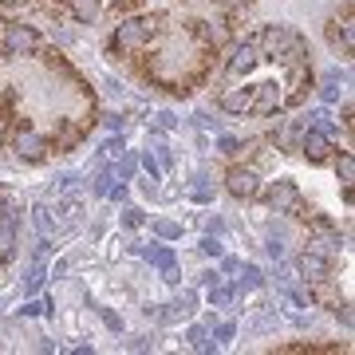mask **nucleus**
Wrapping results in <instances>:
<instances>
[{
  "label": "nucleus",
  "instance_id": "obj_1",
  "mask_svg": "<svg viewBox=\"0 0 355 355\" xmlns=\"http://www.w3.org/2000/svg\"><path fill=\"white\" fill-rule=\"evenodd\" d=\"M265 202L272 214H288V217H308L304 214V198H300V190H296V182H288V178H277L272 186L265 190Z\"/></svg>",
  "mask_w": 355,
  "mask_h": 355
},
{
  "label": "nucleus",
  "instance_id": "obj_2",
  "mask_svg": "<svg viewBox=\"0 0 355 355\" xmlns=\"http://www.w3.org/2000/svg\"><path fill=\"white\" fill-rule=\"evenodd\" d=\"M300 36V32H292L288 24H268V28H261L257 36H249L253 40V48L261 51V55H268V60H280L284 51L292 48V40Z\"/></svg>",
  "mask_w": 355,
  "mask_h": 355
},
{
  "label": "nucleus",
  "instance_id": "obj_3",
  "mask_svg": "<svg viewBox=\"0 0 355 355\" xmlns=\"http://www.w3.org/2000/svg\"><path fill=\"white\" fill-rule=\"evenodd\" d=\"M158 32V20H123V24L114 28V48L119 51H139L146 40Z\"/></svg>",
  "mask_w": 355,
  "mask_h": 355
},
{
  "label": "nucleus",
  "instance_id": "obj_4",
  "mask_svg": "<svg viewBox=\"0 0 355 355\" xmlns=\"http://www.w3.org/2000/svg\"><path fill=\"white\" fill-rule=\"evenodd\" d=\"M40 48V36L32 24H8L4 28V55H32Z\"/></svg>",
  "mask_w": 355,
  "mask_h": 355
},
{
  "label": "nucleus",
  "instance_id": "obj_5",
  "mask_svg": "<svg viewBox=\"0 0 355 355\" xmlns=\"http://www.w3.org/2000/svg\"><path fill=\"white\" fill-rule=\"evenodd\" d=\"M225 190L233 193V198H257V193H261V178H257L253 166H229Z\"/></svg>",
  "mask_w": 355,
  "mask_h": 355
},
{
  "label": "nucleus",
  "instance_id": "obj_6",
  "mask_svg": "<svg viewBox=\"0 0 355 355\" xmlns=\"http://www.w3.org/2000/svg\"><path fill=\"white\" fill-rule=\"evenodd\" d=\"M296 150L304 154L308 162H328V158H331V139H328V130L304 127V130H300V146H296Z\"/></svg>",
  "mask_w": 355,
  "mask_h": 355
},
{
  "label": "nucleus",
  "instance_id": "obj_7",
  "mask_svg": "<svg viewBox=\"0 0 355 355\" xmlns=\"http://www.w3.org/2000/svg\"><path fill=\"white\" fill-rule=\"evenodd\" d=\"M249 111L253 114H277L280 107H284V95H280V87L268 79V83H257V87H249Z\"/></svg>",
  "mask_w": 355,
  "mask_h": 355
},
{
  "label": "nucleus",
  "instance_id": "obj_8",
  "mask_svg": "<svg viewBox=\"0 0 355 355\" xmlns=\"http://www.w3.org/2000/svg\"><path fill=\"white\" fill-rule=\"evenodd\" d=\"M12 146H16V154H20V158H28V162H40V158L48 154V139H44V135H36V130H20Z\"/></svg>",
  "mask_w": 355,
  "mask_h": 355
},
{
  "label": "nucleus",
  "instance_id": "obj_9",
  "mask_svg": "<svg viewBox=\"0 0 355 355\" xmlns=\"http://www.w3.org/2000/svg\"><path fill=\"white\" fill-rule=\"evenodd\" d=\"M257 60H261V55H257L253 40L237 44V48H233V55H229V76H249V71L257 67Z\"/></svg>",
  "mask_w": 355,
  "mask_h": 355
},
{
  "label": "nucleus",
  "instance_id": "obj_10",
  "mask_svg": "<svg viewBox=\"0 0 355 355\" xmlns=\"http://www.w3.org/2000/svg\"><path fill=\"white\" fill-rule=\"evenodd\" d=\"M300 272H304V280L320 284V280H328V277H331V265H328V257H324V253L308 249V253L300 257Z\"/></svg>",
  "mask_w": 355,
  "mask_h": 355
},
{
  "label": "nucleus",
  "instance_id": "obj_11",
  "mask_svg": "<svg viewBox=\"0 0 355 355\" xmlns=\"http://www.w3.org/2000/svg\"><path fill=\"white\" fill-rule=\"evenodd\" d=\"M249 99H253L249 87H225L217 103H221V111L225 114H249Z\"/></svg>",
  "mask_w": 355,
  "mask_h": 355
},
{
  "label": "nucleus",
  "instance_id": "obj_12",
  "mask_svg": "<svg viewBox=\"0 0 355 355\" xmlns=\"http://www.w3.org/2000/svg\"><path fill=\"white\" fill-rule=\"evenodd\" d=\"M300 130H304V123H280L272 142H277L280 150H296V146H300Z\"/></svg>",
  "mask_w": 355,
  "mask_h": 355
},
{
  "label": "nucleus",
  "instance_id": "obj_13",
  "mask_svg": "<svg viewBox=\"0 0 355 355\" xmlns=\"http://www.w3.org/2000/svg\"><path fill=\"white\" fill-rule=\"evenodd\" d=\"M343 83H347V76H340V71H328L324 76V83H320V99L324 103H336L343 95Z\"/></svg>",
  "mask_w": 355,
  "mask_h": 355
},
{
  "label": "nucleus",
  "instance_id": "obj_14",
  "mask_svg": "<svg viewBox=\"0 0 355 355\" xmlns=\"http://www.w3.org/2000/svg\"><path fill=\"white\" fill-rule=\"evenodd\" d=\"M67 4H71V16H76L79 24H91L103 8V0H67Z\"/></svg>",
  "mask_w": 355,
  "mask_h": 355
},
{
  "label": "nucleus",
  "instance_id": "obj_15",
  "mask_svg": "<svg viewBox=\"0 0 355 355\" xmlns=\"http://www.w3.org/2000/svg\"><path fill=\"white\" fill-rule=\"evenodd\" d=\"M16 253V221L12 217H0V257Z\"/></svg>",
  "mask_w": 355,
  "mask_h": 355
},
{
  "label": "nucleus",
  "instance_id": "obj_16",
  "mask_svg": "<svg viewBox=\"0 0 355 355\" xmlns=\"http://www.w3.org/2000/svg\"><path fill=\"white\" fill-rule=\"evenodd\" d=\"M193 304H198V296H193L190 288L182 292L174 300V312H166V320H178V316H193Z\"/></svg>",
  "mask_w": 355,
  "mask_h": 355
},
{
  "label": "nucleus",
  "instance_id": "obj_17",
  "mask_svg": "<svg viewBox=\"0 0 355 355\" xmlns=\"http://www.w3.org/2000/svg\"><path fill=\"white\" fill-rule=\"evenodd\" d=\"M36 229L51 241V233H60V221H51V209L48 205H36Z\"/></svg>",
  "mask_w": 355,
  "mask_h": 355
},
{
  "label": "nucleus",
  "instance_id": "obj_18",
  "mask_svg": "<svg viewBox=\"0 0 355 355\" xmlns=\"http://www.w3.org/2000/svg\"><path fill=\"white\" fill-rule=\"evenodd\" d=\"M146 261L158 265V268H170V265H174V253H170L166 245H150V249H146Z\"/></svg>",
  "mask_w": 355,
  "mask_h": 355
},
{
  "label": "nucleus",
  "instance_id": "obj_19",
  "mask_svg": "<svg viewBox=\"0 0 355 355\" xmlns=\"http://www.w3.org/2000/svg\"><path fill=\"white\" fill-rule=\"evenodd\" d=\"M336 174H340L343 186H352L355 182V158L352 154H340V158H336Z\"/></svg>",
  "mask_w": 355,
  "mask_h": 355
},
{
  "label": "nucleus",
  "instance_id": "obj_20",
  "mask_svg": "<svg viewBox=\"0 0 355 355\" xmlns=\"http://www.w3.org/2000/svg\"><path fill=\"white\" fill-rule=\"evenodd\" d=\"M237 272H241V288H261V284H265V277H261L257 265H241Z\"/></svg>",
  "mask_w": 355,
  "mask_h": 355
},
{
  "label": "nucleus",
  "instance_id": "obj_21",
  "mask_svg": "<svg viewBox=\"0 0 355 355\" xmlns=\"http://www.w3.org/2000/svg\"><path fill=\"white\" fill-rule=\"evenodd\" d=\"M135 170H139V154H119V170L114 174L127 182V178H135Z\"/></svg>",
  "mask_w": 355,
  "mask_h": 355
},
{
  "label": "nucleus",
  "instance_id": "obj_22",
  "mask_svg": "<svg viewBox=\"0 0 355 355\" xmlns=\"http://www.w3.org/2000/svg\"><path fill=\"white\" fill-rule=\"evenodd\" d=\"M190 198H193V202H209V198H214V193H209V178H205V174H198V178H193Z\"/></svg>",
  "mask_w": 355,
  "mask_h": 355
},
{
  "label": "nucleus",
  "instance_id": "obj_23",
  "mask_svg": "<svg viewBox=\"0 0 355 355\" xmlns=\"http://www.w3.org/2000/svg\"><path fill=\"white\" fill-rule=\"evenodd\" d=\"M154 233H158V237H166V241H174V237H182V225H178V221H154Z\"/></svg>",
  "mask_w": 355,
  "mask_h": 355
},
{
  "label": "nucleus",
  "instance_id": "obj_24",
  "mask_svg": "<svg viewBox=\"0 0 355 355\" xmlns=\"http://www.w3.org/2000/svg\"><path fill=\"white\" fill-rule=\"evenodd\" d=\"M198 32H202V40H209V44H225V40H229V32L221 24H202Z\"/></svg>",
  "mask_w": 355,
  "mask_h": 355
},
{
  "label": "nucleus",
  "instance_id": "obj_25",
  "mask_svg": "<svg viewBox=\"0 0 355 355\" xmlns=\"http://www.w3.org/2000/svg\"><path fill=\"white\" fill-rule=\"evenodd\" d=\"M111 190H114V170H103V174L95 178V193H99V198H111Z\"/></svg>",
  "mask_w": 355,
  "mask_h": 355
},
{
  "label": "nucleus",
  "instance_id": "obj_26",
  "mask_svg": "<svg viewBox=\"0 0 355 355\" xmlns=\"http://www.w3.org/2000/svg\"><path fill=\"white\" fill-rule=\"evenodd\" d=\"M233 296H237L233 288H217V284H214V292H209V304H214V308H229V304H233Z\"/></svg>",
  "mask_w": 355,
  "mask_h": 355
},
{
  "label": "nucleus",
  "instance_id": "obj_27",
  "mask_svg": "<svg viewBox=\"0 0 355 355\" xmlns=\"http://www.w3.org/2000/svg\"><path fill=\"white\" fill-rule=\"evenodd\" d=\"M40 284H44V265L36 261V265L28 268V284H24V292H36Z\"/></svg>",
  "mask_w": 355,
  "mask_h": 355
},
{
  "label": "nucleus",
  "instance_id": "obj_28",
  "mask_svg": "<svg viewBox=\"0 0 355 355\" xmlns=\"http://www.w3.org/2000/svg\"><path fill=\"white\" fill-rule=\"evenodd\" d=\"M217 150H221V154H229V158H233V154H241L245 146H241V142H237V139H229V135H221V139H217Z\"/></svg>",
  "mask_w": 355,
  "mask_h": 355
},
{
  "label": "nucleus",
  "instance_id": "obj_29",
  "mask_svg": "<svg viewBox=\"0 0 355 355\" xmlns=\"http://www.w3.org/2000/svg\"><path fill=\"white\" fill-rule=\"evenodd\" d=\"M142 221H146V217H142V209H135V205H130L127 214H123V225H127V229H139Z\"/></svg>",
  "mask_w": 355,
  "mask_h": 355
},
{
  "label": "nucleus",
  "instance_id": "obj_30",
  "mask_svg": "<svg viewBox=\"0 0 355 355\" xmlns=\"http://www.w3.org/2000/svg\"><path fill=\"white\" fill-rule=\"evenodd\" d=\"M257 331H268V328H277V312H265V316H257V324H253Z\"/></svg>",
  "mask_w": 355,
  "mask_h": 355
},
{
  "label": "nucleus",
  "instance_id": "obj_31",
  "mask_svg": "<svg viewBox=\"0 0 355 355\" xmlns=\"http://www.w3.org/2000/svg\"><path fill=\"white\" fill-rule=\"evenodd\" d=\"M202 253H205V257H221V241H217V237H205V241H202Z\"/></svg>",
  "mask_w": 355,
  "mask_h": 355
},
{
  "label": "nucleus",
  "instance_id": "obj_32",
  "mask_svg": "<svg viewBox=\"0 0 355 355\" xmlns=\"http://www.w3.org/2000/svg\"><path fill=\"white\" fill-rule=\"evenodd\" d=\"M190 340H193V347H202V352H209V340H205V328H190Z\"/></svg>",
  "mask_w": 355,
  "mask_h": 355
},
{
  "label": "nucleus",
  "instance_id": "obj_33",
  "mask_svg": "<svg viewBox=\"0 0 355 355\" xmlns=\"http://www.w3.org/2000/svg\"><path fill=\"white\" fill-rule=\"evenodd\" d=\"M44 312H48L44 300H28V304H24V316H44Z\"/></svg>",
  "mask_w": 355,
  "mask_h": 355
},
{
  "label": "nucleus",
  "instance_id": "obj_34",
  "mask_svg": "<svg viewBox=\"0 0 355 355\" xmlns=\"http://www.w3.org/2000/svg\"><path fill=\"white\" fill-rule=\"evenodd\" d=\"M103 154L119 158V154H123V139H107V142H103Z\"/></svg>",
  "mask_w": 355,
  "mask_h": 355
},
{
  "label": "nucleus",
  "instance_id": "obj_35",
  "mask_svg": "<svg viewBox=\"0 0 355 355\" xmlns=\"http://www.w3.org/2000/svg\"><path fill=\"white\" fill-rule=\"evenodd\" d=\"M146 146H154V150H166V135H162V130L146 135Z\"/></svg>",
  "mask_w": 355,
  "mask_h": 355
},
{
  "label": "nucleus",
  "instance_id": "obj_36",
  "mask_svg": "<svg viewBox=\"0 0 355 355\" xmlns=\"http://www.w3.org/2000/svg\"><path fill=\"white\" fill-rule=\"evenodd\" d=\"M99 316L107 320V328H114V331H123V320L114 316V312H107V308H99Z\"/></svg>",
  "mask_w": 355,
  "mask_h": 355
},
{
  "label": "nucleus",
  "instance_id": "obj_37",
  "mask_svg": "<svg viewBox=\"0 0 355 355\" xmlns=\"http://www.w3.org/2000/svg\"><path fill=\"white\" fill-rule=\"evenodd\" d=\"M331 312H336V316L343 320V328H352V312H347V304H336Z\"/></svg>",
  "mask_w": 355,
  "mask_h": 355
},
{
  "label": "nucleus",
  "instance_id": "obj_38",
  "mask_svg": "<svg viewBox=\"0 0 355 355\" xmlns=\"http://www.w3.org/2000/svg\"><path fill=\"white\" fill-rule=\"evenodd\" d=\"M217 340H221V343L233 340V324H217Z\"/></svg>",
  "mask_w": 355,
  "mask_h": 355
},
{
  "label": "nucleus",
  "instance_id": "obj_39",
  "mask_svg": "<svg viewBox=\"0 0 355 355\" xmlns=\"http://www.w3.org/2000/svg\"><path fill=\"white\" fill-rule=\"evenodd\" d=\"M174 123H178V119H174V114H170V111H162V114H158V127H162V130H170V127H174Z\"/></svg>",
  "mask_w": 355,
  "mask_h": 355
},
{
  "label": "nucleus",
  "instance_id": "obj_40",
  "mask_svg": "<svg viewBox=\"0 0 355 355\" xmlns=\"http://www.w3.org/2000/svg\"><path fill=\"white\" fill-rule=\"evenodd\" d=\"M221 268H225V272H237V268H241V261H237V257H225V261H221Z\"/></svg>",
  "mask_w": 355,
  "mask_h": 355
},
{
  "label": "nucleus",
  "instance_id": "obj_41",
  "mask_svg": "<svg viewBox=\"0 0 355 355\" xmlns=\"http://www.w3.org/2000/svg\"><path fill=\"white\" fill-rule=\"evenodd\" d=\"M114 8H135V4H139V0H111Z\"/></svg>",
  "mask_w": 355,
  "mask_h": 355
},
{
  "label": "nucleus",
  "instance_id": "obj_42",
  "mask_svg": "<svg viewBox=\"0 0 355 355\" xmlns=\"http://www.w3.org/2000/svg\"><path fill=\"white\" fill-rule=\"evenodd\" d=\"M0 277H4V265H0Z\"/></svg>",
  "mask_w": 355,
  "mask_h": 355
}]
</instances>
